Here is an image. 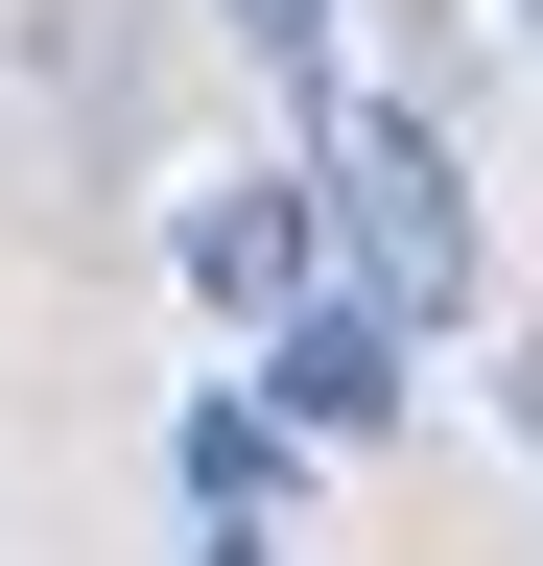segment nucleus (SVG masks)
<instances>
[{
  "label": "nucleus",
  "mask_w": 543,
  "mask_h": 566,
  "mask_svg": "<svg viewBox=\"0 0 543 566\" xmlns=\"http://www.w3.org/2000/svg\"><path fill=\"white\" fill-rule=\"evenodd\" d=\"M166 495L260 520V495H284V401H189V424H166Z\"/></svg>",
  "instance_id": "obj_4"
},
{
  "label": "nucleus",
  "mask_w": 543,
  "mask_h": 566,
  "mask_svg": "<svg viewBox=\"0 0 543 566\" xmlns=\"http://www.w3.org/2000/svg\"><path fill=\"white\" fill-rule=\"evenodd\" d=\"M520 48H543V0H520Z\"/></svg>",
  "instance_id": "obj_7"
},
{
  "label": "nucleus",
  "mask_w": 543,
  "mask_h": 566,
  "mask_svg": "<svg viewBox=\"0 0 543 566\" xmlns=\"http://www.w3.org/2000/svg\"><path fill=\"white\" fill-rule=\"evenodd\" d=\"M189 566H284V543H260V520H213V543H189Z\"/></svg>",
  "instance_id": "obj_6"
},
{
  "label": "nucleus",
  "mask_w": 543,
  "mask_h": 566,
  "mask_svg": "<svg viewBox=\"0 0 543 566\" xmlns=\"http://www.w3.org/2000/svg\"><path fill=\"white\" fill-rule=\"evenodd\" d=\"M401 354H426V331H378L355 283H331V307H284V331H260V401H284V449H378V424H401Z\"/></svg>",
  "instance_id": "obj_3"
},
{
  "label": "nucleus",
  "mask_w": 543,
  "mask_h": 566,
  "mask_svg": "<svg viewBox=\"0 0 543 566\" xmlns=\"http://www.w3.org/2000/svg\"><path fill=\"white\" fill-rule=\"evenodd\" d=\"M307 212H331V283H355L378 331H449L472 307V189H449V142L401 95H331L307 118Z\"/></svg>",
  "instance_id": "obj_1"
},
{
  "label": "nucleus",
  "mask_w": 543,
  "mask_h": 566,
  "mask_svg": "<svg viewBox=\"0 0 543 566\" xmlns=\"http://www.w3.org/2000/svg\"><path fill=\"white\" fill-rule=\"evenodd\" d=\"M213 24H237V48H260V71H284V95H307V118H331V0H213Z\"/></svg>",
  "instance_id": "obj_5"
},
{
  "label": "nucleus",
  "mask_w": 543,
  "mask_h": 566,
  "mask_svg": "<svg viewBox=\"0 0 543 566\" xmlns=\"http://www.w3.org/2000/svg\"><path fill=\"white\" fill-rule=\"evenodd\" d=\"M166 260H189V307H260V331H284V307H307V260H331V212H307V166H189Z\"/></svg>",
  "instance_id": "obj_2"
}]
</instances>
